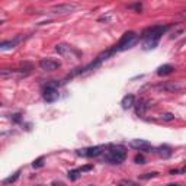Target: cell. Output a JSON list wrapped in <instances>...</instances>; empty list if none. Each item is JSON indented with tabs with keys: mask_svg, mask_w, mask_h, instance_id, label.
<instances>
[{
	"mask_svg": "<svg viewBox=\"0 0 186 186\" xmlns=\"http://www.w3.org/2000/svg\"><path fill=\"white\" fill-rule=\"evenodd\" d=\"M36 186H42V185H36Z\"/></svg>",
	"mask_w": 186,
	"mask_h": 186,
	"instance_id": "26",
	"label": "cell"
},
{
	"mask_svg": "<svg viewBox=\"0 0 186 186\" xmlns=\"http://www.w3.org/2000/svg\"><path fill=\"white\" fill-rule=\"evenodd\" d=\"M21 41H22V36H18V38H15V39H12V41H3V42L0 44V50L4 51V50H9V48H15Z\"/></svg>",
	"mask_w": 186,
	"mask_h": 186,
	"instance_id": "12",
	"label": "cell"
},
{
	"mask_svg": "<svg viewBox=\"0 0 186 186\" xmlns=\"http://www.w3.org/2000/svg\"><path fill=\"white\" fill-rule=\"evenodd\" d=\"M147 102L144 100V99H140L137 103H135V112H137V115H144V112L147 109V105H145Z\"/></svg>",
	"mask_w": 186,
	"mask_h": 186,
	"instance_id": "15",
	"label": "cell"
},
{
	"mask_svg": "<svg viewBox=\"0 0 186 186\" xmlns=\"http://www.w3.org/2000/svg\"><path fill=\"white\" fill-rule=\"evenodd\" d=\"M156 153L160 157H163V159H167V157L172 156V148L169 145H160L159 148H156Z\"/></svg>",
	"mask_w": 186,
	"mask_h": 186,
	"instance_id": "14",
	"label": "cell"
},
{
	"mask_svg": "<svg viewBox=\"0 0 186 186\" xmlns=\"http://www.w3.org/2000/svg\"><path fill=\"white\" fill-rule=\"evenodd\" d=\"M44 160H45V157H44V156H41L39 159H36V160H33L32 166H33V167H35V169H39V167H42V166H44Z\"/></svg>",
	"mask_w": 186,
	"mask_h": 186,
	"instance_id": "18",
	"label": "cell"
},
{
	"mask_svg": "<svg viewBox=\"0 0 186 186\" xmlns=\"http://www.w3.org/2000/svg\"><path fill=\"white\" fill-rule=\"evenodd\" d=\"M167 29H169L167 25H154V26L147 28L141 35L144 50H147V51L148 50H154L159 45V41L163 36V33L167 32Z\"/></svg>",
	"mask_w": 186,
	"mask_h": 186,
	"instance_id": "1",
	"label": "cell"
},
{
	"mask_svg": "<svg viewBox=\"0 0 186 186\" xmlns=\"http://www.w3.org/2000/svg\"><path fill=\"white\" fill-rule=\"evenodd\" d=\"M154 176H157L156 172H153V173H145V175L140 176V177H141V179H150V177H154Z\"/></svg>",
	"mask_w": 186,
	"mask_h": 186,
	"instance_id": "23",
	"label": "cell"
},
{
	"mask_svg": "<svg viewBox=\"0 0 186 186\" xmlns=\"http://www.w3.org/2000/svg\"><path fill=\"white\" fill-rule=\"evenodd\" d=\"M130 145L132 148L138 150V151H144V153H148V151H153V145L147 140H141V138H135V140H131L130 141Z\"/></svg>",
	"mask_w": 186,
	"mask_h": 186,
	"instance_id": "6",
	"label": "cell"
},
{
	"mask_svg": "<svg viewBox=\"0 0 186 186\" xmlns=\"http://www.w3.org/2000/svg\"><path fill=\"white\" fill-rule=\"evenodd\" d=\"M82 175V170L80 169H74V170H70L68 172V177H70V180H77L79 177Z\"/></svg>",
	"mask_w": 186,
	"mask_h": 186,
	"instance_id": "17",
	"label": "cell"
},
{
	"mask_svg": "<svg viewBox=\"0 0 186 186\" xmlns=\"http://www.w3.org/2000/svg\"><path fill=\"white\" fill-rule=\"evenodd\" d=\"M92 169H93V164H87V166H83V167H80L82 173H83V172H89V170H92Z\"/></svg>",
	"mask_w": 186,
	"mask_h": 186,
	"instance_id": "22",
	"label": "cell"
},
{
	"mask_svg": "<svg viewBox=\"0 0 186 186\" xmlns=\"http://www.w3.org/2000/svg\"><path fill=\"white\" fill-rule=\"evenodd\" d=\"M157 89L163 90V92H177L182 89V84H179L177 82H164L162 84H159Z\"/></svg>",
	"mask_w": 186,
	"mask_h": 186,
	"instance_id": "10",
	"label": "cell"
},
{
	"mask_svg": "<svg viewBox=\"0 0 186 186\" xmlns=\"http://www.w3.org/2000/svg\"><path fill=\"white\" fill-rule=\"evenodd\" d=\"M175 71V67L172 64H163L157 68V74L159 76H167V74H172Z\"/></svg>",
	"mask_w": 186,
	"mask_h": 186,
	"instance_id": "13",
	"label": "cell"
},
{
	"mask_svg": "<svg viewBox=\"0 0 186 186\" xmlns=\"http://www.w3.org/2000/svg\"><path fill=\"white\" fill-rule=\"evenodd\" d=\"M58 82H53V83H48L44 89V93H42V98H44L45 102L48 103H53L57 99L60 98V93H58Z\"/></svg>",
	"mask_w": 186,
	"mask_h": 186,
	"instance_id": "4",
	"label": "cell"
},
{
	"mask_svg": "<svg viewBox=\"0 0 186 186\" xmlns=\"http://www.w3.org/2000/svg\"><path fill=\"white\" fill-rule=\"evenodd\" d=\"M138 42V35L135 32H132V31H130V32H125L122 36H121V39L118 41V44H115L112 48H109L110 53H112V55L116 54V53H121V51H127V50H130V48H132L134 45Z\"/></svg>",
	"mask_w": 186,
	"mask_h": 186,
	"instance_id": "3",
	"label": "cell"
},
{
	"mask_svg": "<svg viewBox=\"0 0 186 186\" xmlns=\"http://www.w3.org/2000/svg\"><path fill=\"white\" fill-rule=\"evenodd\" d=\"M134 160H135V163H137V164H144V157L140 156V154H138V156H135V159H134Z\"/></svg>",
	"mask_w": 186,
	"mask_h": 186,
	"instance_id": "21",
	"label": "cell"
},
{
	"mask_svg": "<svg viewBox=\"0 0 186 186\" xmlns=\"http://www.w3.org/2000/svg\"><path fill=\"white\" fill-rule=\"evenodd\" d=\"M169 186H179V185H169Z\"/></svg>",
	"mask_w": 186,
	"mask_h": 186,
	"instance_id": "25",
	"label": "cell"
},
{
	"mask_svg": "<svg viewBox=\"0 0 186 186\" xmlns=\"http://www.w3.org/2000/svg\"><path fill=\"white\" fill-rule=\"evenodd\" d=\"M90 186H92V185H90Z\"/></svg>",
	"mask_w": 186,
	"mask_h": 186,
	"instance_id": "27",
	"label": "cell"
},
{
	"mask_svg": "<svg viewBox=\"0 0 186 186\" xmlns=\"http://www.w3.org/2000/svg\"><path fill=\"white\" fill-rule=\"evenodd\" d=\"M55 51L58 53L60 55H63V57H70V58H77L80 53L76 51L74 48H71L70 45H66V44H60L55 47Z\"/></svg>",
	"mask_w": 186,
	"mask_h": 186,
	"instance_id": "7",
	"label": "cell"
},
{
	"mask_svg": "<svg viewBox=\"0 0 186 186\" xmlns=\"http://www.w3.org/2000/svg\"><path fill=\"white\" fill-rule=\"evenodd\" d=\"M39 67L45 71H54V70L61 67V63L58 60H54V58H42L39 61Z\"/></svg>",
	"mask_w": 186,
	"mask_h": 186,
	"instance_id": "8",
	"label": "cell"
},
{
	"mask_svg": "<svg viewBox=\"0 0 186 186\" xmlns=\"http://www.w3.org/2000/svg\"><path fill=\"white\" fill-rule=\"evenodd\" d=\"M53 186H64V183H63V182H57V180H55V182H53Z\"/></svg>",
	"mask_w": 186,
	"mask_h": 186,
	"instance_id": "24",
	"label": "cell"
},
{
	"mask_svg": "<svg viewBox=\"0 0 186 186\" xmlns=\"http://www.w3.org/2000/svg\"><path fill=\"white\" fill-rule=\"evenodd\" d=\"M102 159L108 163L112 164H121L127 159V148L121 144H109L102 154Z\"/></svg>",
	"mask_w": 186,
	"mask_h": 186,
	"instance_id": "2",
	"label": "cell"
},
{
	"mask_svg": "<svg viewBox=\"0 0 186 186\" xmlns=\"http://www.w3.org/2000/svg\"><path fill=\"white\" fill-rule=\"evenodd\" d=\"M76 4H71V3H63V4H57L54 6L51 12L55 15H66V13H71L73 10H76Z\"/></svg>",
	"mask_w": 186,
	"mask_h": 186,
	"instance_id": "9",
	"label": "cell"
},
{
	"mask_svg": "<svg viewBox=\"0 0 186 186\" xmlns=\"http://www.w3.org/2000/svg\"><path fill=\"white\" fill-rule=\"evenodd\" d=\"M121 105H122V108L124 109H130V108H132L134 105H135V98H134V95H125L124 98H122V100H121Z\"/></svg>",
	"mask_w": 186,
	"mask_h": 186,
	"instance_id": "11",
	"label": "cell"
},
{
	"mask_svg": "<svg viewBox=\"0 0 186 186\" xmlns=\"http://www.w3.org/2000/svg\"><path fill=\"white\" fill-rule=\"evenodd\" d=\"M12 121H13V122H22V115H21V113L12 115Z\"/></svg>",
	"mask_w": 186,
	"mask_h": 186,
	"instance_id": "20",
	"label": "cell"
},
{
	"mask_svg": "<svg viewBox=\"0 0 186 186\" xmlns=\"http://www.w3.org/2000/svg\"><path fill=\"white\" fill-rule=\"evenodd\" d=\"M108 145H96V147H89V148H83V150H79L77 156H82V157H99L105 153Z\"/></svg>",
	"mask_w": 186,
	"mask_h": 186,
	"instance_id": "5",
	"label": "cell"
},
{
	"mask_svg": "<svg viewBox=\"0 0 186 186\" xmlns=\"http://www.w3.org/2000/svg\"><path fill=\"white\" fill-rule=\"evenodd\" d=\"M162 119H163L164 122H170V121L175 119V115L170 113V112H164L163 115H162Z\"/></svg>",
	"mask_w": 186,
	"mask_h": 186,
	"instance_id": "19",
	"label": "cell"
},
{
	"mask_svg": "<svg viewBox=\"0 0 186 186\" xmlns=\"http://www.w3.org/2000/svg\"><path fill=\"white\" fill-rule=\"evenodd\" d=\"M19 176H21V170H18V172H15L12 176L6 177V179L3 180V185H12V183H15V182L19 179Z\"/></svg>",
	"mask_w": 186,
	"mask_h": 186,
	"instance_id": "16",
	"label": "cell"
}]
</instances>
